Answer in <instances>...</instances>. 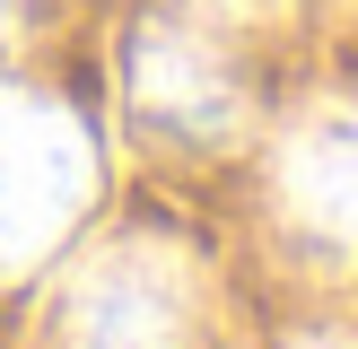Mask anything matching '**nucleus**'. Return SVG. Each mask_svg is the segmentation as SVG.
<instances>
[{"label":"nucleus","instance_id":"obj_1","mask_svg":"<svg viewBox=\"0 0 358 349\" xmlns=\"http://www.w3.org/2000/svg\"><path fill=\"white\" fill-rule=\"evenodd\" d=\"M96 192V149L70 105L0 87V271H35L79 227Z\"/></svg>","mask_w":358,"mask_h":349},{"label":"nucleus","instance_id":"obj_2","mask_svg":"<svg viewBox=\"0 0 358 349\" xmlns=\"http://www.w3.org/2000/svg\"><path fill=\"white\" fill-rule=\"evenodd\" d=\"M122 79H131V114L149 122V131L184 140V149H219V140H236V122H245L236 52H227V35L210 27V17H192V9H149L140 17Z\"/></svg>","mask_w":358,"mask_h":349},{"label":"nucleus","instance_id":"obj_3","mask_svg":"<svg viewBox=\"0 0 358 349\" xmlns=\"http://www.w3.org/2000/svg\"><path fill=\"white\" fill-rule=\"evenodd\" d=\"M62 349H192L184 253H166L149 236L105 244L62 297Z\"/></svg>","mask_w":358,"mask_h":349},{"label":"nucleus","instance_id":"obj_4","mask_svg":"<svg viewBox=\"0 0 358 349\" xmlns=\"http://www.w3.org/2000/svg\"><path fill=\"white\" fill-rule=\"evenodd\" d=\"M280 209L306 244L324 253H358V105L297 122L280 149Z\"/></svg>","mask_w":358,"mask_h":349},{"label":"nucleus","instance_id":"obj_5","mask_svg":"<svg viewBox=\"0 0 358 349\" xmlns=\"http://www.w3.org/2000/svg\"><path fill=\"white\" fill-rule=\"evenodd\" d=\"M254 9H280V0H219V17H254Z\"/></svg>","mask_w":358,"mask_h":349},{"label":"nucleus","instance_id":"obj_6","mask_svg":"<svg viewBox=\"0 0 358 349\" xmlns=\"http://www.w3.org/2000/svg\"><path fill=\"white\" fill-rule=\"evenodd\" d=\"M306 349H341V341H306Z\"/></svg>","mask_w":358,"mask_h":349},{"label":"nucleus","instance_id":"obj_7","mask_svg":"<svg viewBox=\"0 0 358 349\" xmlns=\"http://www.w3.org/2000/svg\"><path fill=\"white\" fill-rule=\"evenodd\" d=\"M0 17H9V0H0Z\"/></svg>","mask_w":358,"mask_h":349}]
</instances>
